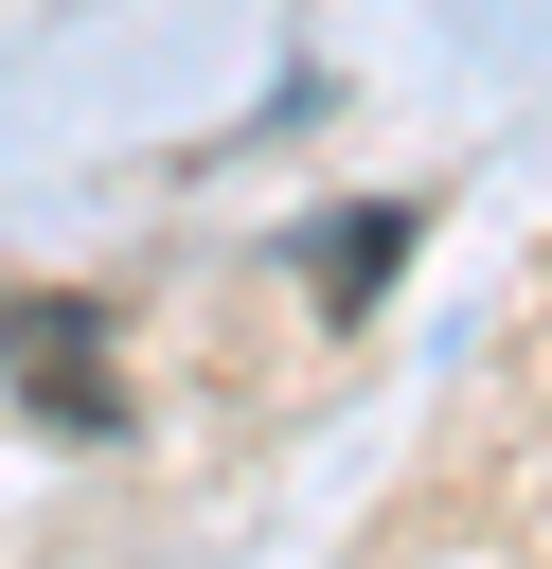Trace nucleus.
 <instances>
[{
  "mask_svg": "<svg viewBox=\"0 0 552 569\" xmlns=\"http://www.w3.org/2000/svg\"><path fill=\"white\" fill-rule=\"evenodd\" d=\"M0 373H18L53 427H125V373H107V320H89V302H0Z\"/></svg>",
  "mask_w": 552,
  "mask_h": 569,
  "instance_id": "f257e3e1",
  "label": "nucleus"
}]
</instances>
